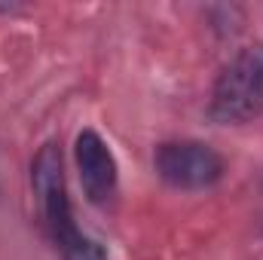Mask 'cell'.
<instances>
[{
	"mask_svg": "<svg viewBox=\"0 0 263 260\" xmlns=\"http://www.w3.org/2000/svg\"><path fill=\"white\" fill-rule=\"evenodd\" d=\"M31 181H34V193H37V202H40L46 230H49L55 248L62 251V257L65 260H107L104 248L95 239H89L73 220L59 144L40 147V153H37V159L31 165Z\"/></svg>",
	"mask_w": 263,
	"mask_h": 260,
	"instance_id": "1",
	"label": "cell"
},
{
	"mask_svg": "<svg viewBox=\"0 0 263 260\" xmlns=\"http://www.w3.org/2000/svg\"><path fill=\"white\" fill-rule=\"evenodd\" d=\"M208 114L220 126L248 123L263 114V46L236 52L211 89Z\"/></svg>",
	"mask_w": 263,
	"mask_h": 260,
	"instance_id": "2",
	"label": "cell"
},
{
	"mask_svg": "<svg viewBox=\"0 0 263 260\" xmlns=\"http://www.w3.org/2000/svg\"><path fill=\"white\" fill-rule=\"evenodd\" d=\"M159 178L178 190H205L223 178V159L202 141H165L153 153Z\"/></svg>",
	"mask_w": 263,
	"mask_h": 260,
	"instance_id": "3",
	"label": "cell"
},
{
	"mask_svg": "<svg viewBox=\"0 0 263 260\" xmlns=\"http://www.w3.org/2000/svg\"><path fill=\"white\" fill-rule=\"evenodd\" d=\"M73 159L80 172V184L89 196V202L104 205L117 193V159L104 138L92 129H83L73 144Z\"/></svg>",
	"mask_w": 263,
	"mask_h": 260,
	"instance_id": "4",
	"label": "cell"
}]
</instances>
